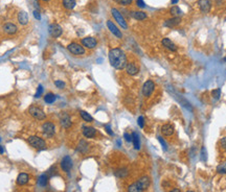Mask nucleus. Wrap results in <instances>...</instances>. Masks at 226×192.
<instances>
[{"instance_id":"21","label":"nucleus","mask_w":226,"mask_h":192,"mask_svg":"<svg viewBox=\"0 0 226 192\" xmlns=\"http://www.w3.org/2000/svg\"><path fill=\"white\" fill-rule=\"evenodd\" d=\"M18 21L21 25H26L27 23H29V15H27L26 12H24V11L19 12Z\"/></svg>"},{"instance_id":"23","label":"nucleus","mask_w":226,"mask_h":192,"mask_svg":"<svg viewBox=\"0 0 226 192\" xmlns=\"http://www.w3.org/2000/svg\"><path fill=\"white\" fill-rule=\"evenodd\" d=\"M132 142H133V145L135 150H139V148H140V139H139V136L137 133L132 134Z\"/></svg>"},{"instance_id":"30","label":"nucleus","mask_w":226,"mask_h":192,"mask_svg":"<svg viewBox=\"0 0 226 192\" xmlns=\"http://www.w3.org/2000/svg\"><path fill=\"white\" fill-rule=\"evenodd\" d=\"M170 13H171V14H172L174 17H179L180 15H182L181 9H180L178 6H173L172 9H170Z\"/></svg>"},{"instance_id":"36","label":"nucleus","mask_w":226,"mask_h":192,"mask_svg":"<svg viewBox=\"0 0 226 192\" xmlns=\"http://www.w3.org/2000/svg\"><path fill=\"white\" fill-rule=\"evenodd\" d=\"M42 93H43V87H42V85H39V86H38L36 94H35V97H36V98L40 97V96L42 95Z\"/></svg>"},{"instance_id":"26","label":"nucleus","mask_w":226,"mask_h":192,"mask_svg":"<svg viewBox=\"0 0 226 192\" xmlns=\"http://www.w3.org/2000/svg\"><path fill=\"white\" fill-rule=\"evenodd\" d=\"M131 16L136 20H144L147 18V14L144 12H132Z\"/></svg>"},{"instance_id":"22","label":"nucleus","mask_w":226,"mask_h":192,"mask_svg":"<svg viewBox=\"0 0 226 192\" xmlns=\"http://www.w3.org/2000/svg\"><path fill=\"white\" fill-rule=\"evenodd\" d=\"M179 23H180V18H179V17H174V18H172V19L167 20V21L164 22V25L167 26V27H174V26H176V25L179 24Z\"/></svg>"},{"instance_id":"25","label":"nucleus","mask_w":226,"mask_h":192,"mask_svg":"<svg viewBox=\"0 0 226 192\" xmlns=\"http://www.w3.org/2000/svg\"><path fill=\"white\" fill-rule=\"evenodd\" d=\"M56 99H57V96H56L54 93H47V94L44 96V102L48 103V105L54 103L56 102Z\"/></svg>"},{"instance_id":"15","label":"nucleus","mask_w":226,"mask_h":192,"mask_svg":"<svg viewBox=\"0 0 226 192\" xmlns=\"http://www.w3.org/2000/svg\"><path fill=\"white\" fill-rule=\"evenodd\" d=\"M3 31L6 32V35H15L17 31H18V27L17 25H15L14 23H6L3 25Z\"/></svg>"},{"instance_id":"9","label":"nucleus","mask_w":226,"mask_h":192,"mask_svg":"<svg viewBox=\"0 0 226 192\" xmlns=\"http://www.w3.org/2000/svg\"><path fill=\"white\" fill-rule=\"evenodd\" d=\"M59 120H60V123H61V125H62V127H64V128H69L72 124L71 118H70V116L66 112L60 113Z\"/></svg>"},{"instance_id":"2","label":"nucleus","mask_w":226,"mask_h":192,"mask_svg":"<svg viewBox=\"0 0 226 192\" xmlns=\"http://www.w3.org/2000/svg\"><path fill=\"white\" fill-rule=\"evenodd\" d=\"M150 184H151V181H150L149 176L147 175L141 176L135 183L131 184L128 187V192H144V190H147L149 188Z\"/></svg>"},{"instance_id":"17","label":"nucleus","mask_w":226,"mask_h":192,"mask_svg":"<svg viewBox=\"0 0 226 192\" xmlns=\"http://www.w3.org/2000/svg\"><path fill=\"white\" fill-rule=\"evenodd\" d=\"M199 6L203 13H208L212 7V2H210V0H200Z\"/></svg>"},{"instance_id":"10","label":"nucleus","mask_w":226,"mask_h":192,"mask_svg":"<svg viewBox=\"0 0 226 192\" xmlns=\"http://www.w3.org/2000/svg\"><path fill=\"white\" fill-rule=\"evenodd\" d=\"M61 168L65 172H69L72 168V160L69 156H65L61 161Z\"/></svg>"},{"instance_id":"8","label":"nucleus","mask_w":226,"mask_h":192,"mask_svg":"<svg viewBox=\"0 0 226 192\" xmlns=\"http://www.w3.org/2000/svg\"><path fill=\"white\" fill-rule=\"evenodd\" d=\"M155 90V84L153 80L148 79L143 86V94L144 97H150L152 94H153Z\"/></svg>"},{"instance_id":"50","label":"nucleus","mask_w":226,"mask_h":192,"mask_svg":"<svg viewBox=\"0 0 226 192\" xmlns=\"http://www.w3.org/2000/svg\"><path fill=\"white\" fill-rule=\"evenodd\" d=\"M187 192H194V191H187Z\"/></svg>"},{"instance_id":"18","label":"nucleus","mask_w":226,"mask_h":192,"mask_svg":"<svg viewBox=\"0 0 226 192\" xmlns=\"http://www.w3.org/2000/svg\"><path fill=\"white\" fill-rule=\"evenodd\" d=\"M29 175L25 172H21L18 175V178H17V184L20 186L26 185L29 183Z\"/></svg>"},{"instance_id":"3","label":"nucleus","mask_w":226,"mask_h":192,"mask_svg":"<svg viewBox=\"0 0 226 192\" xmlns=\"http://www.w3.org/2000/svg\"><path fill=\"white\" fill-rule=\"evenodd\" d=\"M27 142H29V144L32 147L36 148L38 150H45V148L47 147L45 140L43 138L39 137V136H29V137L27 138Z\"/></svg>"},{"instance_id":"39","label":"nucleus","mask_w":226,"mask_h":192,"mask_svg":"<svg viewBox=\"0 0 226 192\" xmlns=\"http://www.w3.org/2000/svg\"><path fill=\"white\" fill-rule=\"evenodd\" d=\"M33 14H34V17L37 20H41V15H40V12L38 11V9H35V11L33 12Z\"/></svg>"},{"instance_id":"38","label":"nucleus","mask_w":226,"mask_h":192,"mask_svg":"<svg viewBox=\"0 0 226 192\" xmlns=\"http://www.w3.org/2000/svg\"><path fill=\"white\" fill-rule=\"evenodd\" d=\"M137 123H138V125L140 126L141 128L144 126V118L143 116H140V117H138V120H137Z\"/></svg>"},{"instance_id":"40","label":"nucleus","mask_w":226,"mask_h":192,"mask_svg":"<svg viewBox=\"0 0 226 192\" xmlns=\"http://www.w3.org/2000/svg\"><path fill=\"white\" fill-rule=\"evenodd\" d=\"M136 4H137V6L140 7V9H144V7L146 6L144 0H136Z\"/></svg>"},{"instance_id":"13","label":"nucleus","mask_w":226,"mask_h":192,"mask_svg":"<svg viewBox=\"0 0 226 192\" xmlns=\"http://www.w3.org/2000/svg\"><path fill=\"white\" fill-rule=\"evenodd\" d=\"M107 26H108L109 30H110V31L112 32L116 38H118V39H121V38H123V34H121V31L117 28V26H116L111 20H108L107 21Z\"/></svg>"},{"instance_id":"19","label":"nucleus","mask_w":226,"mask_h":192,"mask_svg":"<svg viewBox=\"0 0 226 192\" xmlns=\"http://www.w3.org/2000/svg\"><path fill=\"white\" fill-rule=\"evenodd\" d=\"M162 45L167 48V49L171 50V51H176L177 50V46L175 45V43L170 40L169 38H166V39L162 40Z\"/></svg>"},{"instance_id":"28","label":"nucleus","mask_w":226,"mask_h":192,"mask_svg":"<svg viewBox=\"0 0 226 192\" xmlns=\"http://www.w3.org/2000/svg\"><path fill=\"white\" fill-rule=\"evenodd\" d=\"M80 115H81V117H82V119L84 121H86V122H92V121H93L92 116H91L89 113L85 112V111H81Z\"/></svg>"},{"instance_id":"11","label":"nucleus","mask_w":226,"mask_h":192,"mask_svg":"<svg viewBox=\"0 0 226 192\" xmlns=\"http://www.w3.org/2000/svg\"><path fill=\"white\" fill-rule=\"evenodd\" d=\"M62 32H63V29H62V27H61L59 24H57V23L50 24L49 34H50V36H52V37L59 38L61 35H62Z\"/></svg>"},{"instance_id":"29","label":"nucleus","mask_w":226,"mask_h":192,"mask_svg":"<svg viewBox=\"0 0 226 192\" xmlns=\"http://www.w3.org/2000/svg\"><path fill=\"white\" fill-rule=\"evenodd\" d=\"M48 179H49V175H47L46 173H43L39 179V185L42 187H45L48 183Z\"/></svg>"},{"instance_id":"7","label":"nucleus","mask_w":226,"mask_h":192,"mask_svg":"<svg viewBox=\"0 0 226 192\" xmlns=\"http://www.w3.org/2000/svg\"><path fill=\"white\" fill-rule=\"evenodd\" d=\"M111 13H112V16H113V18L115 19V21L117 22V23H118L119 25H121V26L123 27L124 29H127V28H128V24H127V22H126L125 18H124V17L121 16V12H119L118 9H111Z\"/></svg>"},{"instance_id":"33","label":"nucleus","mask_w":226,"mask_h":192,"mask_svg":"<svg viewBox=\"0 0 226 192\" xmlns=\"http://www.w3.org/2000/svg\"><path fill=\"white\" fill-rule=\"evenodd\" d=\"M212 95H213V97H214L215 99H219V98H220V95H221V91H220V89L213 90V91H212Z\"/></svg>"},{"instance_id":"42","label":"nucleus","mask_w":226,"mask_h":192,"mask_svg":"<svg viewBox=\"0 0 226 192\" xmlns=\"http://www.w3.org/2000/svg\"><path fill=\"white\" fill-rule=\"evenodd\" d=\"M124 137H125V140L127 141V142H131V141H132V135H130V134L125 133Z\"/></svg>"},{"instance_id":"47","label":"nucleus","mask_w":226,"mask_h":192,"mask_svg":"<svg viewBox=\"0 0 226 192\" xmlns=\"http://www.w3.org/2000/svg\"><path fill=\"white\" fill-rule=\"evenodd\" d=\"M177 2H178V0H172V3L173 4H176Z\"/></svg>"},{"instance_id":"41","label":"nucleus","mask_w":226,"mask_h":192,"mask_svg":"<svg viewBox=\"0 0 226 192\" xmlns=\"http://www.w3.org/2000/svg\"><path fill=\"white\" fill-rule=\"evenodd\" d=\"M201 159L203 161H206V150H205V147H203L201 150Z\"/></svg>"},{"instance_id":"34","label":"nucleus","mask_w":226,"mask_h":192,"mask_svg":"<svg viewBox=\"0 0 226 192\" xmlns=\"http://www.w3.org/2000/svg\"><path fill=\"white\" fill-rule=\"evenodd\" d=\"M116 2L121 4V6H130L133 2V0H116Z\"/></svg>"},{"instance_id":"16","label":"nucleus","mask_w":226,"mask_h":192,"mask_svg":"<svg viewBox=\"0 0 226 192\" xmlns=\"http://www.w3.org/2000/svg\"><path fill=\"white\" fill-rule=\"evenodd\" d=\"M83 135L85 138H94L96 135V130L91 126H83Z\"/></svg>"},{"instance_id":"48","label":"nucleus","mask_w":226,"mask_h":192,"mask_svg":"<svg viewBox=\"0 0 226 192\" xmlns=\"http://www.w3.org/2000/svg\"><path fill=\"white\" fill-rule=\"evenodd\" d=\"M42 1H44V2H48V1H49V0H42Z\"/></svg>"},{"instance_id":"14","label":"nucleus","mask_w":226,"mask_h":192,"mask_svg":"<svg viewBox=\"0 0 226 192\" xmlns=\"http://www.w3.org/2000/svg\"><path fill=\"white\" fill-rule=\"evenodd\" d=\"M125 69H126L127 73H128L129 75H132V76H134V75L138 74V72H139V67L137 66L135 63H133V62L128 63Z\"/></svg>"},{"instance_id":"20","label":"nucleus","mask_w":226,"mask_h":192,"mask_svg":"<svg viewBox=\"0 0 226 192\" xmlns=\"http://www.w3.org/2000/svg\"><path fill=\"white\" fill-rule=\"evenodd\" d=\"M161 133L163 134L164 136H167V137L172 136L173 134H174V126H173L172 124H169V123L163 124L161 127Z\"/></svg>"},{"instance_id":"45","label":"nucleus","mask_w":226,"mask_h":192,"mask_svg":"<svg viewBox=\"0 0 226 192\" xmlns=\"http://www.w3.org/2000/svg\"><path fill=\"white\" fill-rule=\"evenodd\" d=\"M4 153V150H3V147H2L1 145H0V153Z\"/></svg>"},{"instance_id":"46","label":"nucleus","mask_w":226,"mask_h":192,"mask_svg":"<svg viewBox=\"0 0 226 192\" xmlns=\"http://www.w3.org/2000/svg\"><path fill=\"white\" fill-rule=\"evenodd\" d=\"M171 192H180V190H179V189H173Z\"/></svg>"},{"instance_id":"1","label":"nucleus","mask_w":226,"mask_h":192,"mask_svg":"<svg viewBox=\"0 0 226 192\" xmlns=\"http://www.w3.org/2000/svg\"><path fill=\"white\" fill-rule=\"evenodd\" d=\"M109 62H110L111 66L117 70H123L128 64L127 55L121 48L110 49V51H109Z\"/></svg>"},{"instance_id":"49","label":"nucleus","mask_w":226,"mask_h":192,"mask_svg":"<svg viewBox=\"0 0 226 192\" xmlns=\"http://www.w3.org/2000/svg\"><path fill=\"white\" fill-rule=\"evenodd\" d=\"M224 62H226V57H224Z\"/></svg>"},{"instance_id":"37","label":"nucleus","mask_w":226,"mask_h":192,"mask_svg":"<svg viewBox=\"0 0 226 192\" xmlns=\"http://www.w3.org/2000/svg\"><path fill=\"white\" fill-rule=\"evenodd\" d=\"M158 141H159V142L161 143V145H162V148H163L164 150H167V142H166V141L163 140V138H162V137H160V136H159V137H158Z\"/></svg>"},{"instance_id":"44","label":"nucleus","mask_w":226,"mask_h":192,"mask_svg":"<svg viewBox=\"0 0 226 192\" xmlns=\"http://www.w3.org/2000/svg\"><path fill=\"white\" fill-rule=\"evenodd\" d=\"M105 128H106V132H107L109 135H111V136H113V132H112V130H111V127L109 125H106L105 126Z\"/></svg>"},{"instance_id":"27","label":"nucleus","mask_w":226,"mask_h":192,"mask_svg":"<svg viewBox=\"0 0 226 192\" xmlns=\"http://www.w3.org/2000/svg\"><path fill=\"white\" fill-rule=\"evenodd\" d=\"M78 150L81 151L82 153H85L86 151L88 150V143L86 142L85 140L80 141V143H79V145H78Z\"/></svg>"},{"instance_id":"43","label":"nucleus","mask_w":226,"mask_h":192,"mask_svg":"<svg viewBox=\"0 0 226 192\" xmlns=\"http://www.w3.org/2000/svg\"><path fill=\"white\" fill-rule=\"evenodd\" d=\"M221 146H222V148H224V150H226V137L222 138L221 139Z\"/></svg>"},{"instance_id":"12","label":"nucleus","mask_w":226,"mask_h":192,"mask_svg":"<svg viewBox=\"0 0 226 192\" xmlns=\"http://www.w3.org/2000/svg\"><path fill=\"white\" fill-rule=\"evenodd\" d=\"M96 44H98V41L93 37H86L82 40L83 46H85L86 48H89V49H93L96 46Z\"/></svg>"},{"instance_id":"51","label":"nucleus","mask_w":226,"mask_h":192,"mask_svg":"<svg viewBox=\"0 0 226 192\" xmlns=\"http://www.w3.org/2000/svg\"><path fill=\"white\" fill-rule=\"evenodd\" d=\"M0 141H1V139H0Z\"/></svg>"},{"instance_id":"6","label":"nucleus","mask_w":226,"mask_h":192,"mask_svg":"<svg viewBox=\"0 0 226 192\" xmlns=\"http://www.w3.org/2000/svg\"><path fill=\"white\" fill-rule=\"evenodd\" d=\"M67 49H68V51H69L70 54H73V55H83V54H85V49H84V47L81 44L75 43V42L70 43V44L67 46Z\"/></svg>"},{"instance_id":"35","label":"nucleus","mask_w":226,"mask_h":192,"mask_svg":"<svg viewBox=\"0 0 226 192\" xmlns=\"http://www.w3.org/2000/svg\"><path fill=\"white\" fill-rule=\"evenodd\" d=\"M55 85H56V87L59 88V89H64L65 88V83L63 82V80H56Z\"/></svg>"},{"instance_id":"24","label":"nucleus","mask_w":226,"mask_h":192,"mask_svg":"<svg viewBox=\"0 0 226 192\" xmlns=\"http://www.w3.org/2000/svg\"><path fill=\"white\" fill-rule=\"evenodd\" d=\"M62 4L65 9H75L77 2H75V0H62Z\"/></svg>"},{"instance_id":"32","label":"nucleus","mask_w":226,"mask_h":192,"mask_svg":"<svg viewBox=\"0 0 226 192\" xmlns=\"http://www.w3.org/2000/svg\"><path fill=\"white\" fill-rule=\"evenodd\" d=\"M217 171L219 173H226V162L221 163L220 165L217 167Z\"/></svg>"},{"instance_id":"4","label":"nucleus","mask_w":226,"mask_h":192,"mask_svg":"<svg viewBox=\"0 0 226 192\" xmlns=\"http://www.w3.org/2000/svg\"><path fill=\"white\" fill-rule=\"evenodd\" d=\"M41 130L43 135L46 138H52L56 134V125L52 121H46V122H44L42 124Z\"/></svg>"},{"instance_id":"5","label":"nucleus","mask_w":226,"mask_h":192,"mask_svg":"<svg viewBox=\"0 0 226 192\" xmlns=\"http://www.w3.org/2000/svg\"><path fill=\"white\" fill-rule=\"evenodd\" d=\"M29 113L32 117H34L37 120H45L46 119V114L44 113V111L41 108L37 107V105H30L29 109Z\"/></svg>"},{"instance_id":"31","label":"nucleus","mask_w":226,"mask_h":192,"mask_svg":"<svg viewBox=\"0 0 226 192\" xmlns=\"http://www.w3.org/2000/svg\"><path fill=\"white\" fill-rule=\"evenodd\" d=\"M115 174H116V176H118V178H125L127 174H128V170H127L126 168H121V169H118V170L115 171Z\"/></svg>"}]
</instances>
